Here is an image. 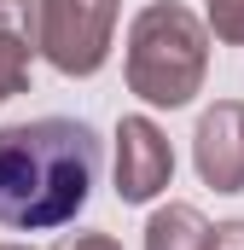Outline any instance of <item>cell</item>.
Listing matches in <instances>:
<instances>
[{
    "label": "cell",
    "mask_w": 244,
    "mask_h": 250,
    "mask_svg": "<svg viewBox=\"0 0 244 250\" xmlns=\"http://www.w3.org/2000/svg\"><path fill=\"white\" fill-rule=\"evenodd\" d=\"M41 35V0H0V105L29 87V59Z\"/></svg>",
    "instance_id": "6"
},
{
    "label": "cell",
    "mask_w": 244,
    "mask_h": 250,
    "mask_svg": "<svg viewBox=\"0 0 244 250\" xmlns=\"http://www.w3.org/2000/svg\"><path fill=\"white\" fill-rule=\"evenodd\" d=\"M209 250H244V221H221L209 233Z\"/></svg>",
    "instance_id": "10"
},
{
    "label": "cell",
    "mask_w": 244,
    "mask_h": 250,
    "mask_svg": "<svg viewBox=\"0 0 244 250\" xmlns=\"http://www.w3.org/2000/svg\"><path fill=\"white\" fill-rule=\"evenodd\" d=\"M53 250H122V245L111 239V233H64Z\"/></svg>",
    "instance_id": "9"
},
{
    "label": "cell",
    "mask_w": 244,
    "mask_h": 250,
    "mask_svg": "<svg viewBox=\"0 0 244 250\" xmlns=\"http://www.w3.org/2000/svg\"><path fill=\"white\" fill-rule=\"evenodd\" d=\"M128 93H140L157 111H181L203 93L209 76V29L203 18H192L175 0H151L134 23H128Z\"/></svg>",
    "instance_id": "2"
},
{
    "label": "cell",
    "mask_w": 244,
    "mask_h": 250,
    "mask_svg": "<svg viewBox=\"0 0 244 250\" xmlns=\"http://www.w3.org/2000/svg\"><path fill=\"white\" fill-rule=\"evenodd\" d=\"M117 41V0H41V59L59 76H99Z\"/></svg>",
    "instance_id": "3"
},
{
    "label": "cell",
    "mask_w": 244,
    "mask_h": 250,
    "mask_svg": "<svg viewBox=\"0 0 244 250\" xmlns=\"http://www.w3.org/2000/svg\"><path fill=\"white\" fill-rule=\"evenodd\" d=\"M99 187V134L76 117L0 128V227L47 233L81 215Z\"/></svg>",
    "instance_id": "1"
},
{
    "label": "cell",
    "mask_w": 244,
    "mask_h": 250,
    "mask_svg": "<svg viewBox=\"0 0 244 250\" xmlns=\"http://www.w3.org/2000/svg\"><path fill=\"white\" fill-rule=\"evenodd\" d=\"M0 250H29V245H0Z\"/></svg>",
    "instance_id": "11"
},
{
    "label": "cell",
    "mask_w": 244,
    "mask_h": 250,
    "mask_svg": "<svg viewBox=\"0 0 244 250\" xmlns=\"http://www.w3.org/2000/svg\"><path fill=\"white\" fill-rule=\"evenodd\" d=\"M203 6H209V29H215V41L244 47V0H203Z\"/></svg>",
    "instance_id": "8"
},
{
    "label": "cell",
    "mask_w": 244,
    "mask_h": 250,
    "mask_svg": "<svg viewBox=\"0 0 244 250\" xmlns=\"http://www.w3.org/2000/svg\"><path fill=\"white\" fill-rule=\"evenodd\" d=\"M175 181V146L151 117H122L117 123V198L122 204H151Z\"/></svg>",
    "instance_id": "4"
},
{
    "label": "cell",
    "mask_w": 244,
    "mask_h": 250,
    "mask_svg": "<svg viewBox=\"0 0 244 250\" xmlns=\"http://www.w3.org/2000/svg\"><path fill=\"white\" fill-rule=\"evenodd\" d=\"M209 221L198 204H163L145 221V250H209Z\"/></svg>",
    "instance_id": "7"
},
{
    "label": "cell",
    "mask_w": 244,
    "mask_h": 250,
    "mask_svg": "<svg viewBox=\"0 0 244 250\" xmlns=\"http://www.w3.org/2000/svg\"><path fill=\"white\" fill-rule=\"evenodd\" d=\"M198 181L215 192H244V99H215L192 128Z\"/></svg>",
    "instance_id": "5"
}]
</instances>
